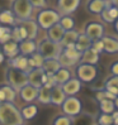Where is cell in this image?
I'll use <instances>...</instances> for the list:
<instances>
[{"mask_svg": "<svg viewBox=\"0 0 118 125\" xmlns=\"http://www.w3.org/2000/svg\"><path fill=\"white\" fill-rule=\"evenodd\" d=\"M29 3H31V5L33 6V9H46L47 5H48V0H29Z\"/></svg>", "mask_w": 118, "mask_h": 125, "instance_id": "b9f144b4", "label": "cell"}, {"mask_svg": "<svg viewBox=\"0 0 118 125\" xmlns=\"http://www.w3.org/2000/svg\"><path fill=\"white\" fill-rule=\"evenodd\" d=\"M60 13H58L56 9H51V8H46V9H42L38 11L36 17V23L38 24V27L41 29H50L52 25L57 24L60 21Z\"/></svg>", "mask_w": 118, "mask_h": 125, "instance_id": "3957f363", "label": "cell"}, {"mask_svg": "<svg viewBox=\"0 0 118 125\" xmlns=\"http://www.w3.org/2000/svg\"><path fill=\"white\" fill-rule=\"evenodd\" d=\"M4 75H5V83L14 87L17 91H19L22 87L28 83L27 72L19 71V70L14 68V67H10V66H6L5 67Z\"/></svg>", "mask_w": 118, "mask_h": 125, "instance_id": "7a4b0ae2", "label": "cell"}, {"mask_svg": "<svg viewBox=\"0 0 118 125\" xmlns=\"http://www.w3.org/2000/svg\"><path fill=\"white\" fill-rule=\"evenodd\" d=\"M79 34H80V33H79L78 31H75V29L65 32V33H64V37H62V39H61V42H60V46H61L62 48H65V47H67V46L75 44Z\"/></svg>", "mask_w": 118, "mask_h": 125, "instance_id": "d4e9b609", "label": "cell"}, {"mask_svg": "<svg viewBox=\"0 0 118 125\" xmlns=\"http://www.w3.org/2000/svg\"><path fill=\"white\" fill-rule=\"evenodd\" d=\"M62 114L70 117H76L83 113V101L78 96H66L64 104L61 105Z\"/></svg>", "mask_w": 118, "mask_h": 125, "instance_id": "52a82bcc", "label": "cell"}, {"mask_svg": "<svg viewBox=\"0 0 118 125\" xmlns=\"http://www.w3.org/2000/svg\"><path fill=\"white\" fill-rule=\"evenodd\" d=\"M62 52L67 56L70 60L72 61H75L76 63H79L80 61V57H81V53L79 52V51L75 48V44H72V46H67V47H65L62 48Z\"/></svg>", "mask_w": 118, "mask_h": 125, "instance_id": "e575fe53", "label": "cell"}, {"mask_svg": "<svg viewBox=\"0 0 118 125\" xmlns=\"http://www.w3.org/2000/svg\"><path fill=\"white\" fill-rule=\"evenodd\" d=\"M20 114H22V117L23 120H32L37 116L38 114V106L37 105H33V104H28L26 106H23L20 109Z\"/></svg>", "mask_w": 118, "mask_h": 125, "instance_id": "484cf974", "label": "cell"}, {"mask_svg": "<svg viewBox=\"0 0 118 125\" xmlns=\"http://www.w3.org/2000/svg\"><path fill=\"white\" fill-rule=\"evenodd\" d=\"M64 33H65V31L61 28V25L57 23V24L52 25L50 29L46 31V38L50 39V41H52V42L60 43L61 39H62V37H64Z\"/></svg>", "mask_w": 118, "mask_h": 125, "instance_id": "ffe728a7", "label": "cell"}, {"mask_svg": "<svg viewBox=\"0 0 118 125\" xmlns=\"http://www.w3.org/2000/svg\"><path fill=\"white\" fill-rule=\"evenodd\" d=\"M61 68L60 63H58L57 58H50V60H45L42 64V70L45 71L46 75H55V73Z\"/></svg>", "mask_w": 118, "mask_h": 125, "instance_id": "cb8c5ba5", "label": "cell"}, {"mask_svg": "<svg viewBox=\"0 0 118 125\" xmlns=\"http://www.w3.org/2000/svg\"><path fill=\"white\" fill-rule=\"evenodd\" d=\"M51 125H72V117L65 115V114H60V115H56Z\"/></svg>", "mask_w": 118, "mask_h": 125, "instance_id": "74e56055", "label": "cell"}, {"mask_svg": "<svg viewBox=\"0 0 118 125\" xmlns=\"http://www.w3.org/2000/svg\"><path fill=\"white\" fill-rule=\"evenodd\" d=\"M112 116H113V125H118V110H116L112 114Z\"/></svg>", "mask_w": 118, "mask_h": 125, "instance_id": "f6af8a7d", "label": "cell"}, {"mask_svg": "<svg viewBox=\"0 0 118 125\" xmlns=\"http://www.w3.org/2000/svg\"><path fill=\"white\" fill-rule=\"evenodd\" d=\"M0 125H24L20 109L14 102L0 104Z\"/></svg>", "mask_w": 118, "mask_h": 125, "instance_id": "6da1fadb", "label": "cell"}, {"mask_svg": "<svg viewBox=\"0 0 118 125\" xmlns=\"http://www.w3.org/2000/svg\"><path fill=\"white\" fill-rule=\"evenodd\" d=\"M34 52H37V43H36V41L24 39V41H22L19 43V54L29 57Z\"/></svg>", "mask_w": 118, "mask_h": 125, "instance_id": "d6986e66", "label": "cell"}, {"mask_svg": "<svg viewBox=\"0 0 118 125\" xmlns=\"http://www.w3.org/2000/svg\"><path fill=\"white\" fill-rule=\"evenodd\" d=\"M113 102H114V106H116V110H118V96L113 100Z\"/></svg>", "mask_w": 118, "mask_h": 125, "instance_id": "f907efd6", "label": "cell"}, {"mask_svg": "<svg viewBox=\"0 0 118 125\" xmlns=\"http://www.w3.org/2000/svg\"><path fill=\"white\" fill-rule=\"evenodd\" d=\"M99 60H100V54L94 51L92 47L89 49L84 51L81 53V57H80V61L79 63H85V64H95L97 66L99 63Z\"/></svg>", "mask_w": 118, "mask_h": 125, "instance_id": "e0dca14e", "label": "cell"}, {"mask_svg": "<svg viewBox=\"0 0 118 125\" xmlns=\"http://www.w3.org/2000/svg\"><path fill=\"white\" fill-rule=\"evenodd\" d=\"M99 75L98 66L95 64H85L78 63L75 67V77L79 78L83 83H92L97 80Z\"/></svg>", "mask_w": 118, "mask_h": 125, "instance_id": "277c9868", "label": "cell"}, {"mask_svg": "<svg viewBox=\"0 0 118 125\" xmlns=\"http://www.w3.org/2000/svg\"><path fill=\"white\" fill-rule=\"evenodd\" d=\"M27 75H28V83L37 87V89L42 87L43 83H45L46 73L42 68H32Z\"/></svg>", "mask_w": 118, "mask_h": 125, "instance_id": "8fae6325", "label": "cell"}, {"mask_svg": "<svg viewBox=\"0 0 118 125\" xmlns=\"http://www.w3.org/2000/svg\"><path fill=\"white\" fill-rule=\"evenodd\" d=\"M99 110L102 114H113L116 111V106L113 100H102L99 101Z\"/></svg>", "mask_w": 118, "mask_h": 125, "instance_id": "d590c367", "label": "cell"}, {"mask_svg": "<svg viewBox=\"0 0 118 125\" xmlns=\"http://www.w3.org/2000/svg\"><path fill=\"white\" fill-rule=\"evenodd\" d=\"M18 96L20 97L22 101L27 102V104H32L33 101H37V96H38V89L32 85L27 83L18 91Z\"/></svg>", "mask_w": 118, "mask_h": 125, "instance_id": "30bf717a", "label": "cell"}, {"mask_svg": "<svg viewBox=\"0 0 118 125\" xmlns=\"http://www.w3.org/2000/svg\"><path fill=\"white\" fill-rule=\"evenodd\" d=\"M8 66L17 68V70H19V71L27 72V73L31 71V68H29V64H28V57L22 56V54H18L17 57L8 60Z\"/></svg>", "mask_w": 118, "mask_h": 125, "instance_id": "2e32d148", "label": "cell"}, {"mask_svg": "<svg viewBox=\"0 0 118 125\" xmlns=\"http://www.w3.org/2000/svg\"><path fill=\"white\" fill-rule=\"evenodd\" d=\"M55 81H56V83L57 85H64L65 82H67V81L72 77V72L70 71V68H65V67H61L60 70H58L55 75Z\"/></svg>", "mask_w": 118, "mask_h": 125, "instance_id": "83f0119b", "label": "cell"}, {"mask_svg": "<svg viewBox=\"0 0 118 125\" xmlns=\"http://www.w3.org/2000/svg\"><path fill=\"white\" fill-rule=\"evenodd\" d=\"M113 28H114V32L118 34V19L114 21V23H113Z\"/></svg>", "mask_w": 118, "mask_h": 125, "instance_id": "7dc6e473", "label": "cell"}, {"mask_svg": "<svg viewBox=\"0 0 118 125\" xmlns=\"http://www.w3.org/2000/svg\"><path fill=\"white\" fill-rule=\"evenodd\" d=\"M12 39L15 41L17 43H20L22 41L27 39V32L20 24L12 27Z\"/></svg>", "mask_w": 118, "mask_h": 125, "instance_id": "4dcf8cb0", "label": "cell"}, {"mask_svg": "<svg viewBox=\"0 0 118 125\" xmlns=\"http://www.w3.org/2000/svg\"><path fill=\"white\" fill-rule=\"evenodd\" d=\"M92 43H93V41L89 38V37H86L84 33H80L78 39H76V43H75V48L80 53H83L84 51L89 49L92 47Z\"/></svg>", "mask_w": 118, "mask_h": 125, "instance_id": "4316f807", "label": "cell"}, {"mask_svg": "<svg viewBox=\"0 0 118 125\" xmlns=\"http://www.w3.org/2000/svg\"><path fill=\"white\" fill-rule=\"evenodd\" d=\"M57 61H58V63H60L61 67H65V68H70V67H74V66L78 64L75 61L70 60V58L62 52V49H61L60 54H58V57H57Z\"/></svg>", "mask_w": 118, "mask_h": 125, "instance_id": "8d00e7d4", "label": "cell"}, {"mask_svg": "<svg viewBox=\"0 0 118 125\" xmlns=\"http://www.w3.org/2000/svg\"><path fill=\"white\" fill-rule=\"evenodd\" d=\"M37 101H38L41 105H50L51 104V87H47V86L39 87Z\"/></svg>", "mask_w": 118, "mask_h": 125, "instance_id": "f546056e", "label": "cell"}, {"mask_svg": "<svg viewBox=\"0 0 118 125\" xmlns=\"http://www.w3.org/2000/svg\"><path fill=\"white\" fill-rule=\"evenodd\" d=\"M110 3H112L113 6H116V8L118 9V0H110Z\"/></svg>", "mask_w": 118, "mask_h": 125, "instance_id": "681fc988", "label": "cell"}, {"mask_svg": "<svg viewBox=\"0 0 118 125\" xmlns=\"http://www.w3.org/2000/svg\"><path fill=\"white\" fill-rule=\"evenodd\" d=\"M3 102H5V95L1 90V87H0V104H3Z\"/></svg>", "mask_w": 118, "mask_h": 125, "instance_id": "bcb514c9", "label": "cell"}, {"mask_svg": "<svg viewBox=\"0 0 118 125\" xmlns=\"http://www.w3.org/2000/svg\"><path fill=\"white\" fill-rule=\"evenodd\" d=\"M0 51L4 53L5 57H8V60L14 58L19 54V43H17L15 41H8L4 44H0Z\"/></svg>", "mask_w": 118, "mask_h": 125, "instance_id": "4fadbf2b", "label": "cell"}, {"mask_svg": "<svg viewBox=\"0 0 118 125\" xmlns=\"http://www.w3.org/2000/svg\"><path fill=\"white\" fill-rule=\"evenodd\" d=\"M81 0H56V10L60 15H71L79 8Z\"/></svg>", "mask_w": 118, "mask_h": 125, "instance_id": "9c48e42d", "label": "cell"}, {"mask_svg": "<svg viewBox=\"0 0 118 125\" xmlns=\"http://www.w3.org/2000/svg\"><path fill=\"white\" fill-rule=\"evenodd\" d=\"M62 47L60 43L52 42L47 38L42 39L39 43H37V52H38L45 60H50V58H57L60 54Z\"/></svg>", "mask_w": 118, "mask_h": 125, "instance_id": "5b68a950", "label": "cell"}, {"mask_svg": "<svg viewBox=\"0 0 118 125\" xmlns=\"http://www.w3.org/2000/svg\"><path fill=\"white\" fill-rule=\"evenodd\" d=\"M92 48L94 51H97L99 54H102L104 52V44H103V41L102 39H98V41H93L92 43Z\"/></svg>", "mask_w": 118, "mask_h": 125, "instance_id": "7bdbcfd3", "label": "cell"}, {"mask_svg": "<svg viewBox=\"0 0 118 125\" xmlns=\"http://www.w3.org/2000/svg\"><path fill=\"white\" fill-rule=\"evenodd\" d=\"M109 72H110V75L118 76V61H114L113 63H110V66H109Z\"/></svg>", "mask_w": 118, "mask_h": 125, "instance_id": "ee69618b", "label": "cell"}, {"mask_svg": "<svg viewBox=\"0 0 118 125\" xmlns=\"http://www.w3.org/2000/svg\"><path fill=\"white\" fill-rule=\"evenodd\" d=\"M19 24L26 29V32H27V39L34 41L37 38V35H38V31H39V27H38V24L36 23V20H32V19L22 20V21H19Z\"/></svg>", "mask_w": 118, "mask_h": 125, "instance_id": "9a60e30c", "label": "cell"}, {"mask_svg": "<svg viewBox=\"0 0 118 125\" xmlns=\"http://www.w3.org/2000/svg\"><path fill=\"white\" fill-rule=\"evenodd\" d=\"M58 24L61 25V28L65 32L72 31V29H75V19H74L71 15H61Z\"/></svg>", "mask_w": 118, "mask_h": 125, "instance_id": "836d02e7", "label": "cell"}, {"mask_svg": "<svg viewBox=\"0 0 118 125\" xmlns=\"http://www.w3.org/2000/svg\"><path fill=\"white\" fill-rule=\"evenodd\" d=\"M12 39V27H6L0 24V44Z\"/></svg>", "mask_w": 118, "mask_h": 125, "instance_id": "f35d334b", "label": "cell"}, {"mask_svg": "<svg viewBox=\"0 0 118 125\" xmlns=\"http://www.w3.org/2000/svg\"><path fill=\"white\" fill-rule=\"evenodd\" d=\"M97 125H113V116L112 114H102L98 115L97 120H95Z\"/></svg>", "mask_w": 118, "mask_h": 125, "instance_id": "ab89813d", "label": "cell"}, {"mask_svg": "<svg viewBox=\"0 0 118 125\" xmlns=\"http://www.w3.org/2000/svg\"><path fill=\"white\" fill-rule=\"evenodd\" d=\"M100 17H102V19L104 20L105 23H109V24H113L114 21L118 19V9L112 5L110 0L107 1V5H105L104 10L100 13Z\"/></svg>", "mask_w": 118, "mask_h": 125, "instance_id": "5bb4252c", "label": "cell"}, {"mask_svg": "<svg viewBox=\"0 0 118 125\" xmlns=\"http://www.w3.org/2000/svg\"><path fill=\"white\" fill-rule=\"evenodd\" d=\"M105 5H107V1H104V0H88L85 4V8L90 14L100 15V13L104 10Z\"/></svg>", "mask_w": 118, "mask_h": 125, "instance_id": "44dd1931", "label": "cell"}, {"mask_svg": "<svg viewBox=\"0 0 118 125\" xmlns=\"http://www.w3.org/2000/svg\"><path fill=\"white\" fill-rule=\"evenodd\" d=\"M45 62V58H43L38 52H34L33 54H31L28 57V64L29 68H42V64Z\"/></svg>", "mask_w": 118, "mask_h": 125, "instance_id": "d6a6232c", "label": "cell"}, {"mask_svg": "<svg viewBox=\"0 0 118 125\" xmlns=\"http://www.w3.org/2000/svg\"><path fill=\"white\" fill-rule=\"evenodd\" d=\"M13 14L15 15L18 21L31 19L33 13V6L31 5L29 0H13L12 9Z\"/></svg>", "mask_w": 118, "mask_h": 125, "instance_id": "8992f818", "label": "cell"}, {"mask_svg": "<svg viewBox=\"0 0 118 125\" xmlns=\"http://www.w3.org/2000/svg\"><path fill=\"white\" fill-rule=\"evenodd\" d=\"M17 18L13 14L10 9H3L0 10V24L6 27H14L17 25Z\"/></svg>", "mask_w": 118, "mask_h": 125, "instance_id": "603a6c76", "label": "cell"}, {"mask_svg": "<svg viewBox=\"0 0 118 125\" xmlns=\"http://www.w3.org/2000/svg\"><path fill=\"white\" fill-rule=\"evenodd\" d=\"M117 96L113 94H110L109 91L104 90V89H102V90H98L97 92H95V99H97V101H102V100H114Z\"/></svg>", "mask_w": 118, "mask_h": 125, "instance_id": "60d3db41", "label": "cell"}, {"mask_svg": "<svg viewBox=\"0 0 118 125\" xmlns=\"http://www.w3.org/2000/svg\"><path fill=\"white\" fill-rule=\"evenodd\" d=\"M103 44H104V52L113 54L118 53V38L116 37H110V35H104L102 38Z\"/></svg>", "mask_w": 118, "mask_h": 125, "instance_id": "7402d4cb", "label": "cell"}, {"mask_svg": "<svg viewBox=\"0 0 118 125\" xmlns=\"http://www.w3.org/2000/svg\"><path fill=\"white\" fill-rule=\"evenodd\" d=\"M105 28L99 21H88L84 27V34L92 41H98L104 37Z\"/></svg>", "mask_w": 118, "mask_h": 125, "instance_id": "ba28073f", "label": "cell"}, {"mask_svg": "<svg viewBox=\"0 0 118 125\" xmlns=\"http://www.w3.org/2000/svg\"><path fill=\"white\" fill-rule=\"evenodd\" d=\"M1 90L5 95V102H14L15 104V100H17V96H18V91L14 89V87L9 86V85H1Z\"/></svg>", "mask_w": 118, "mask_h": 125, "instance_id": "1f68e13d", "label": "cell"}, {"mask_svg": "<svg viewBox=\"0 0 118 125\" xmlns=\"http://www.w3.org/2000/svg\"><path fill=\"white\" fill-rule=\"evenodd\" d=\"M66 99V95L62 90L61 85H56L51 89V105L53 106H60L64 104V101Z\"/></svg>", "mask_w": 118, "mask_h": 125, "instance_id": "ac0fdd59", "label": "cell"}, {"mask_svg": "<svg viewBox=\"0 0 118 125\" xmlns=\"http://www.w3.org/2000/svg\"><path fill=\"white\" fill-rule=\"evenodd\" d=\"M4 61H5V56H4V53L1 52V51H0V64H1Z\"/></svg>", "mask_w": 118, "mask_h": 125, "instance_id": "c3c4849f", "label": "cell"}, {"mask_svg": "<svg viewBox=\"0 0 118 125\" xmlns=\"http://www.w3.org/2000/svg\"><path fill=\"white\" fill-rule=\"evenodd\" d=\"M104 1H109V0H104Z\"/></svg>", "mask_w": 118, "mask_h": 125, "instance_id": "816d5d0a", "label": "cell"}, {"mask_svg": "<svg viewBox=\"0 0 118 125\" xmlns=\"http://www.w3.org/2000/svg\"><path fill=\"white\" fill-rule=\"evenodd\" d=\"M83 89V82L76 77H71L67 82L62 85V90L66 96H76Z\"/></svg>", "mask_w": 118, "mask_h": 125, "instance_id": "7c38bea8", "label": "cell"}, {"mask_svg": "<svg viewBox=\"0 0 118 125\" xmlns=\"http://www.w3.org/2000/svg\"><path fill=\"white\" fill-rule=\"evenodd\" d=\"M103 89L109 91L110 94L116 95V96H118V76L109 75L104 81V87Z\"/></svg>", "mask_w": 118, "mask_h": 125, "instance_id": "f1b7e54d", "label": "cell"}]
</instances>
